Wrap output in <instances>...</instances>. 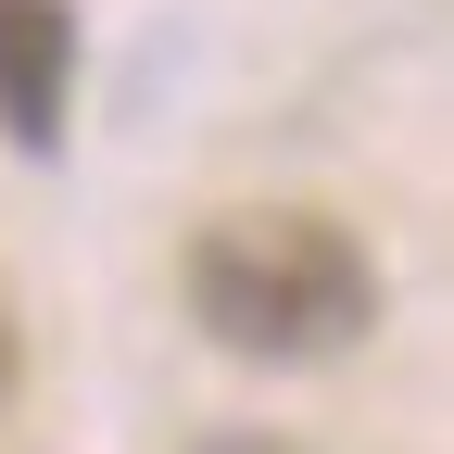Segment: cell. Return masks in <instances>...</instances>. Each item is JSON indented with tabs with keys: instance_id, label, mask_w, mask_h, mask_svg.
<instances>
[{
	"instance_id": "cell-1",
	"label": "cell",
	"mask_w": 454,
	"mask_h": 454,
	"mask_svg": "<svg viewBox=\"0 0 454 454\" xmlns=\"http://www.w3.org/2000/svg\"><path fill=\"white\" fill-rule=\"evenodd\" d=\"M190 316H202V340H227L253 366H328L379 328V265L340 215L240 202L190 240Z\"/></svg>"
},
{
	"instance_id": "cell-4",
	"label": "cell",
	"mask_w": 454,
	"mask_h": 454,
	"mask_svg": "<svg viewBox=\"0 0 454 454\" xmlns=\"http://www.w3.org/2000/svg\"><path fill=\"white\" fill-rule=\"evenodd\" d=\"M13 379H26V354H13V316H0V404H13Z\"/></svg>"
},
{
	"instance_id": "cell-2",
	"label": "cell",
	"mask_w": 454,
	"mask_h": 454,
	"mask_svg": "<svg viewBox=\"0 0 454 454\" xmlns=\"http://www.w3.org/2000/svg\"><path fill=\"white\" fill-rule=\"evenodd\" d=\"M64 89H76V13L64 0H0V127L26 152L64 139Z\"/></svg>"
},
{
	"instance_id": "cell-3",
	"label": "cell",
	"mask_w": 454,
	"mask_h": 454,
	"mask_svg": "<svg viewBox=\"0 0 454 454\" xmlns=\"http://www.w3.org/2000/svg\"><path fill=\"white\" fill-rule=\"evenodd\" d=\"M202 454H303V442H278V429H215Z\"/></svg>"
}]
</instances>
